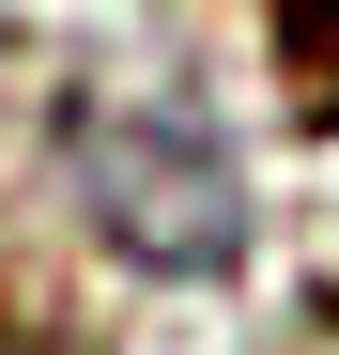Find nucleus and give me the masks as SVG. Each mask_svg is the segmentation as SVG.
Returning <instances> with one entry per match:
<instances>
[{
	"instance_id": "obj_2",
	"label": "nucleus",
	"mask_w": 339,
	"mask_h": 355,
	"mask_svg": "<svg viewBox=\"0 0 339 355\" xmlns=\"http://www.w3.org/2000/svg\"><path fill=\"white\" fill-rule=\"evenodd\" d=\"M277 62H293V124H339V0H277Z\"/></svg>"
},
{
	"instance_id": "obj_1",
	"label": "nucleus",
	"mask_w": 339,
	"mask_h": 355,
	"mask_svg": "<svg viewBox=\"0 0 339 355\" xmlns=\"http://www.w3.org/2000/svg\"><path fill=\"white\" fill-rule=\"evenodd\" d=\"M77 216L139 278H232L247 263V170L201 108H93L77 124Z\"/></svg>"
},
{
	"instance_id": "obj_3",
	"label": "nucleus",
	"mask_w": 339,
	"mask_h": 355,
	"mask_svg": "<svg viewBox=\"0 0 339 355\" xmlns=\"http://www.w3.org/2000/svg\"><path fill=\"white\" fill-rule=\"evenodd\" d=\"M0 108H16V16H0Z\"/></svg>"
}]
</instances>
